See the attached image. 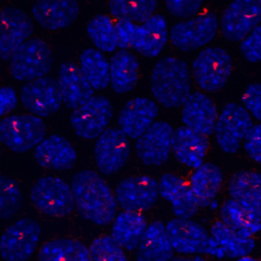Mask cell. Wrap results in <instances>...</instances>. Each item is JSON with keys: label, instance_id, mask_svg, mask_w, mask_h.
Wrapping results in <instances>:
<instances>
[{"label": "cell", "instance_id": "6da1fadb", "mask_svg": "<svg viewBox=\"0 0 261 261\" xmlns=\"http://www.w3.org/2000/svg\"><path fill=\"white\" fill-rule=\"evenodd\" d=\"M74 207L86 220L96 225L112 222L117 212V201L107 182L91 169L76 172L71 180Z\"/></svg>", "mask_w": 261, "mask_h": 261}, {"label": "cell", "instance_id": "7a4b0ae2", "mask_svg": "<svg viewBox=\"0 0 261 261\" xmlns=\"http://www.w3.org/2000/svg\"><path fill=\"white\" fill-rule=\"evenodd\" d=\"M150 89L162 106H182L191 95V72L187 63L173 56L160 59L152 69Z\"/></svg>", "mask_w": 261, "mask_h": 261}, {"label": "cell", "instance_id": "3957f363", "mask_svg": "<svg viewBox=\"0 0 261 261\" xmlns=\"http://www.w3.org/2000/svg\"><path fill=\"white\" fill-rule=\"evenodd\" d=\"M46 125L33 114H12L0 120V142L10 151L24 153L46 138Z\"/></svg>", "mask_w": 261, "mask_h": 261}, {"label": "cell", "instance_id": "277c9868", "mask_svg": "<svg viewBox=\"0 0 261 261\" xmlns=\"http://www.w3.org/2000/svg\"><path fill=\"white\" fill-rule=\"evenodd\" d=\"M231 67V58L224 49L208 47L194 59L192 73L199 88L206 92H217L228 82Z\"/></svg>", "mask_w": 261, "mask_h": 261}, {"label": "cell", "instance_id": "5b68a950", "mask_svg": "<svg viewBox=\"0 0 261 261\" xmlns=\"http://www.w3.org/2000/svg\"><path fill=\"white\" fill-rule=\"evenodd\" d=\"M30 195L34 206L51 217L65 216L74 208L71 187L58 176L40 177L33 185Z\"/></svg>", "mask_w": 261, "mask_h": 261}, {"label": "cell", "instance_id": "8992f818", "mask_svg": "<svg viewBox=\"0 0 261 261\" xmlns=\"http://www.w3.org/2000/svg\"><path fill=\"white\" fill-rule=\"evenodd\" d=\"M52 64L49 46L41 39H30L10 58L9 70L13 79L28 83L46 76Z\"/></svg>", "mask_w": 261, "mask_h": 261}, {"label": "cell", "instance_id": "52a82bcc", "mask_svg": "<svg viewBox=\"0 0 261 261\" xmlns=\"http://www.w3.org/2000/svg\"><path fill=\"white\" fill-rule=\"evenodd\" d=\"M40 239V224L32 218H21L0 237V256L4 261H28L36 252Z\"/></svg>", "mask_w": 261, "mask_h": 261}, {"label": "cell", "instance_id": "ba28073f", "mask_svg": "<svg viewBox=\"0 0 261 261\" xmlns=\"http://www.w3.org/2000/svg\"><path fill=\"white\" fill-rule=\"evenodd\" d=\"M112 116L111 102L103 96H93L73 109L69 121L77 137L85 140H97L107 129Z\"/></svg>", "mask_w": 261, "mask_h": 261}, {"label": "cell", "instance_id": "9c48e42d", "mask_svg": "<svg viewBox=\"0 0 261 261\" xmlns=\"http://www.w3.org/2000/svg\"><path fill=\"white\" fill-rule=\"evenodd\" d=\"M254 126L251 115L237 103H228L218 115L215 138L219 148L225 153H236Z\"/></svg>", "mask_w": 261, "mask_h": 261}, {"label": "cell", "instance_id": "30bf717a", "mask_svg": "<svg viewBox=\"0 0 261 261\" xmlns=\"http://www.w3.org/2000/svg\"><path fill=\"white\" fill-rule=\"evenodd\" d=\"M217 30V17L213 13H203L175 23L169 32V39L176 49L193 51L212 41Z\"/></svg>", "mask_w": 261, "mask_h": 261}, {"label": "cell", "instance_id": "8fae6325", "mask_svg": "<svg viewBox=\"0 0 261 261\" xmlns=\"http://www.w3.org/2000/svg\"><path fill=\"white\" fill-rule=\"evenodd\" d=\"M261 24V0H238L228 4L222 13L220 29L230 41H243Z\"/></svg>", "mask_w": 261, "mask_h": 261}, {"label": "cell", "instance_id": "7c38bea8", "mask_svg": "<svg viewBox=\"0 0 261 261\" xmlns=\"http://www.w3.org/2000/svg\"><path fill=\"white\" fill-rule=\"evenodd\" d=\"M33 33L31 17L14 6L0 11V59L10 60L14 53L30 40Z\"/></svg>", "mask_w": 261, "mask_h": 261}, {"label": "cell", "instance_id": "4fadbf2b", "mask_svg": "<svg viewBox=\"0 0 261 261\" xmlns=\"http://www.w3.org/2000/svg\"><path fill=\"white\" fill-rule=\"evenodd\" d=\"M130 145L128 138L115 127L107 128L94 146V159L98 169L106 175L120 170L128 160Z\"/></svg>", "mask_w": 261, "mask_h": 261}, {"label": "cell", "instance_id": "5bb4252c", "mask_svg": "<svg viewBox=\"0 0 261 261\" xmlns=\"http://www.w3.org/2000/svg\"><path fill=\"white\" fill-rule=\"evenodd\" d=\"M114 195L124 211L142 212L156 203L159 197L158 181L149 175L129 176L117 185Z\"/></svg>", "mask_w": 261, "mask_h": 261}, {"label": "cell", "instance_id": "9a60e30c", "mask_svg": "<svg viewBox=\"0 0 261 261\" xmlns=\"http://www.w3.org/2000/svg\"><path fill=\"white\" fill-rule=\"evenodd\" d=\"M19 97L22 106L38 117L50 116L62 103L57 81L48 76L25 83Z\"/></svg>", "mask_w": 261, "mask_h": 261}, {"label": "cell", "instance_id": "2e32d148", "mask_svg": "<svg viewBox=\"0 0 261 261\" xmlns=\"http://www.w3.org/2000/svg\"><path fill=\"white\" fill-rule=\"evenodd\" d=\"M174 130L166 121H155L136 142V153L149 166L165 163L172 151Z\"/></svg>", "mask_w": 261, "mask_h": 261}, {"label": "cell", "instance_id": "e0dca14e", "mask_svg": "<svg viewBox=\"0 0 261 261\" xmlns=\"http://www.w3.org/2000/svg\"><path fill=\"white\" fill-rule=\"evenodd\" d=\"M173 251L181 254H207L210 234L199 223L184 218H174L165 225Z\"/></svg>", "mask_w": 261, "mask_h": 261}, {"label": "cell", "instance_id": "ac0fdd59", "mask_svg": "<svg viewBox=\"0 0 261 261\" xmlns=\"http://www.w3.org/2000/svg\"><path fill=\"white\" fill-rule=\"evenodd\" d=\"M158 114L157 104L147 97H135L121 108L118 128L132 140H138L155 121Z\"/></svg>", "mask_w": 261, "mask_h": 261}, {"label": "cell", "instance_id": "d6986e66", "mask_svg": "<svg viewBox=\"0 0 261 261\" xmlns=\"http://www.w3.org/2000/svg\"><path fill=\"white\" fill-rule=\"evenodd\" d=\"M255 248V240L246 238L227 225L221 220L216 221L210 229V242L207 254L216 258H242L248 256Z\"/></svg>", "mask_w": 261, "mask_h": 261}, {"label": "cell", "instance_id": "ffe728a7", "mask_svg": "<svg viewBox=\"0 0 261 261\" xmlns=\"http://www.w3.org/2000/svg\"><path fill=\"white\" fill-rule=\"evenodd\" d=\"M159 196L168 201L177 218L191 219L201 208L191 187L181 177L166 173L159 181Z\"/></svg>", "mask_w": 261, "mask_h": 261}, {"label": "cell", "instance_id": "44dd1931", "mask_svg": "<svg viewBox=\"0 0 261 261\" xmlns=\"http://www.w3.org/2000/svg\"><path fill=\"white\" fill-rule=\"evenodd\" d=\"M217 118L215 104L201 92L192 93L182 105L181 120L185 126L205 137L214 133Z\"/></svg>", "mask_w": 261, "mask_h": 261}, {"label": "cell", "instance_id": "7402d4cb", "mask_svg": "<svg viewBox=\"0 0 261 261\" xmlns=\"http://www.w3.org/2000/svg\"><path fill=\"white\" fill-rule=\"evenodd\" d=\"M57 84L62 102L68 108L75 109L94 96V89L74 62L66 61L60 65Z\"/></svg>", "mask_w": 261, "mask_h": 261}, {"label": "cell", "instance_id": "603a6c76", "mask_svg": "<svg viewBox=\"0 0 261 261\" xmlns=\"http://www.w3.org/2000/svg\"><path fill=\"white\" fill-rule=\"evenodd\" d=\"M37 163L51 170H65L70 168L76 160L73 146L63 137L52 135L46 137L34 150Z\"/></svg>", "mask_w": 261, "mask_h": 261}, {"label": "cell", "instance_id": "cb8c5ba5", "mask_svg": "<svg viewBox=\"0 0 261 261\" xmlns=\"http://www.w3.org/2000/svg\"><path fill=\"white\" fill-rule=\"evenodd\" d=\"M80 5L75 1L43 0L32 7V15L42 28L55 31L71 24L77 17Z\"/></svg>", "mask_w": 261, "mask_h": 261}, {"label": "cell", "instance_id": "d4e9b609", "mask_svg": "<svg viewBox=\"0 0 261 261\" xmlns=\"http://www.w3.org/2000/svg\"><path fill=\"white\" fill-rule=\"evenodd\" d=\"M208 149L207 137L188 127L180 126L173 134L172 152L184 165L198 168L204 163Z\"/></svg>", "mask_w": 261, "mask_h": 261}, {"label": "cell", "instance_id": "484cf974", "mask_svg": "<svg viewBox=\"0 0 261 261\" xmlns=\"http://www.w3.org/2000/svg\"><path fill=\"white\" fill-rule=\"evenodd\" d=\"M228 191L231 199L261 219V173L242 170L230 179Z\"/></svg>", "mask_w": 261, "mask_h": 261}, {"label": "cell", "instance_id": "4316f807", "mask_svg": "<svg viewBox=\"0 0 261 261\" xmlns=\"http://www.w3.org/2000/svg\"><path fill=\"white\" fill-rule=\"evenodd\" d=\"M173 249L168 240L165 225L161 221L150 223L138 247V261H169L172 259Z\"/></svg>", "mask_w": 261, "mask_h": 261}, {"label": "cell", "instance_id": "83f0119b", "mask_svg": "<svg viewBox=\"0 0 261 261\" xmlns=\"http://www.w3.org/2000/svg\"><path fill=\"white\" fill-rule=\"evenodd\" d=\"M147 226L146 218L141 212L123 210L115 216L110 236L124 250L134 251Z\"/></svg>", "mask_w": 261, "mask_h": 261}, {"label": "cell", "instance_id": "f1b7e54d", "mask_svg": "<svg viewBox=\"0 0 261 261\" xmlns=\"http://www.w3.org/2000/svg\"><path fill=\"white\" fill-rule=\"evenodd\" d=\"M168 38L167 22L161 14H154L138 27L135 49L146 57H156Z\"/></svg>", "mask_w": 261, "mask_h": 261}, {"label": "cell", "instance_id": "f546056e", "mask_svg": "<svg viewBox=\"0 0 261 261\" xmlns=\"http://www.w3.org/2000/svg\"><path fill=\"white\" fill-rule=\"evenodd\" d=\"M110 86L117 94H125L132 91L139 79V62L137 58L126 50L115 52L110 61Z\"/></svg>", "mask_w": 261, "mask_h": 261}, {"label": "cell", "instance_id": "4dcf8cb0", "mask_svg": "<svg viewBox=\"0 0 261 261\" xmlns=\"http://www.w3.org/2000/svg\"><path fill=\"white\" fill-rule=\"evenodd\" d=\"M221 169L214 163H203L196 168L190 178V187L201 207H206L214 199L222 186Z\"/></svg>", "mask_w": 261, "mask_h": 261}, {"label": "cell", "instance_id": "1f68e13d", "mask_svg": "<svg viewBox=\"0 0 261 261\" xmlns=\"http://www.w3.org/2000/svg\"><path fill=\"white\" fill-rule=\"evenodd\" d=\"M38 261H91L89 248L82 242L61 238L48 241L38 253Z\"/></svg>", "mask_w": 261, "mask_h": 261}, {"label": "cell", "instance_id": "d6a6232c", "mask_svg": "<svg viewBox=\"0 0 261 261\" xmlns=\"http://www.w3.org/2000/svg\"><path fill=\"white\" fill-rule=\"evenodd\" d=\"M220 217L225 225L246 238H253L261 230V219L232 199L224 202Z\"/></svg>", "mask_w": 261, "mask_h": 261}, {"label": "cell", "instance_id": "836d02e7", "mask_svg": "<svg viewBox=\"0 0 261 261\" xmlns=\"http://www.w3.org/2000/svg\"><path fill=\"white\" fill-rule=\"evenodd\" d=\"M79 67L94 90H103L110 85L109 61L101 51L85 49L80 55Z\"/></svg>", "mask_w": 261, "mask_h": 261}, {"label": "cell", "instance_id": "e575fe53", "mask_svg": "<svg viewBox=\"0 0 261 261\" xmlns=\"http://www.w3.org/2000/svg\"><path fill=\"white\" fill-rule=\"evenodd\" d=\"M87 33L97 50L113 52L118 47L115 22L103 14L94 16L87 25Z\"/></svg>", "mask_w": 261, "mask_h": 261}, {"label": "cell", "instance_id": "d590c367", "mask_svg": "<svg viewBox=\"0 0 261 261\" xmlns=\"http://www.w3.org/2000/svg\"><path fill=\"white\" fill-rule=\"evenodd\" d=\"M157 2L152 0H117L108 3L110 13L117 19L144 22L154 15Z\"/></svg>", "mask_w": 261, "mask_h": 261}, {"label": "cell", "instance_id": "8d00e7d4", "mask_svg": "<svg viewBox=\"0 0 261 261\" xmlns=\"http://www.w3.org/2000/svg\"><path fill=\"white\" fill-rule=\"evenodd\" d=\"M22 203L18 185L8 176L0 174V218H10L17 213Z\"/></svg>", "mask_w": 261, "mask_h": 261}, {"label": "cell", "instance_id": "74e56055", "mask_svg": "<svg viewBox=\"0 0 261 261\" xmlns=\"http://www.w3.org/2000/svg\"><path fill=\"white\" fill-rule=\"evenodd\" d=\"M91 261H128L124 249L111 236H101L95 239L90 248Z\"/></svg>", "mask_w": 261, "mask_h": 261}, {"label": "cell", "instance_id": "f35d334b", "mask_svg": "<svg viewBox=\"0 0 261 261\" xmlns=\"http://www.w3.org/2000/svg\"><path fill=\"white\" fill-rule=\"evenodd\" d=\"M245 59L250 62L261 61V24L256 27L240 45Z\"/></svg>", "mask_w": 261, "mask_h": 261}, {"label": "cell", "instance_id": "ab89813d", "mask_svg": "<svg viewBox=\"0 0 261 261\" xmlns=\"http://www.w3.org/2000/svg\"><path fill=\"white\" fill-rule=\"evenodd\" d=\"M138 27L139 25H137L135 22L125 19H117L115 21L117 45L119 48H121V50L135 47Z\"/></svg>", "mask_w": 261, "mask_h": 261}, {"label": "cell", "instance_id": "60d3db41", "mask_svg": "<svg viewBox=\"0 0 261 261\" xmlns=\"http://www.w3.org/2000/svg\"><path fill=\"white\" fill-rule=\"evenodd\" d=\"M242 102L248 113L261 121V84L250 85L242 95Z\"/></svg>", "mask_w": 261, "mask_h": 261}, {"label": "cell", "instance_id": "b9f144b4", "mask_svg": "<svg viewBox=\"0 0 261 261\" xmlns=\"http://www.w3.org/2000/svg\"><path fill=\"white\" fill-rule=\"evenodd\" d=\"M244 149L252 160L261 164V123L252 127L244 141Z\"/></svg>", "mask_w": 261, "mask_h": 261}, {"label": "cell", "instance_id": "7bdbcfd3", "mask_svg": "<svg viewBox=\"0 0 261 261\" xmlns=\"http://www.w3.org/2000/svg\"><path fill=\"white\" fill-rule=\"evenodd\" d=\"M167 10L176 17H189L196 14L202 7L201 1H168L165 3Z\"/></svg>", "mask_w": 261, "mask_h": 261}, {"label": "cell", "instance_id": "ee69618b", "mask_svg": "<svg viewBox=\"0 0 261 261\" xmlns=\"http://www.w3.org/2000/svg\"><path fill=\"white\" fill-rule=\"evenodd\" d=\"M17 104V95L10 87L0 88V117L11 112Z\"/></svg>", "mask_w": 261, "mask_h": 261}, {"label": "cell", "instance_id": "f6af8a7d", "mask_svg": "<svg viewBox=\"0 0 261 261\" xmlns=\"http://www.w3.org/2000/svg\"><path fill=\"white\" fill-rule=\"evenodd\" d=\"M169 261H206L202 257H174Z\"/></svg>", "mask_w": 261, "mask_h": 261}, {"label": "cell", "instance_id": "bcb514c9", "mask_svg": "<svg viewBox=\"0 0 261 261\" xmlns=\"http://www.w3.org/2000/svg\"><path fill=\"white\" fill-rule=\"evenodd\" d=\"M237 261H259V260L254 259V258H252L250 256H246V257H242V258L237 259Z\"/></svg>", "mask_w": 261, "mask_h": 261}, {"label": "cell", "instance_id": "7dc6e473", "mask_svg": "<svg viewBox=\"0 0 261 261\" xmlns=\"http://www.w3.org/2000/svg\"><path fill=\"white\" fill-rule=\"evenodd\" d=\"M0 157H1V149H0Z\"/></svg>", "mask_w": 261, "mask_h": 261}, {"label": "cell", "instance_id": "c3c4849f", "mask_svg": "<svg viewBox=\"0 0 261 261\" xmlns=\"http://www.w3.org/2000/svg\"><path fill=\"white\" fill-rule=\"evenodd\" d=\"M260 258H261V255H260Z\"/></svg>", "mask_w": 261, "mask_h": 261}, {"label": "cell", "instance_id": "681fc988", "mask_svg": "<svg viewBox=\"0 0 261 261\" xmlns=\"http://www.w3.org/2000/svg\"><path fill=\"white\" fill-rule=\"evenodd\" d=\"M0 261H2V260H0Z\"/></svg>", "mask_w": 261, "mask_h": 261}]
</instances>
